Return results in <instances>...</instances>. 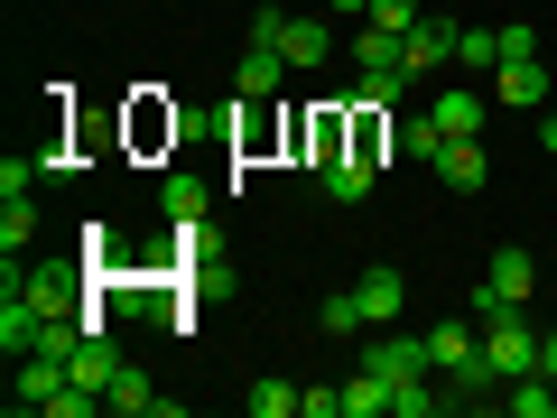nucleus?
I'll return each instance as SVG.
<instances>
[{
  "instance_id": "obj_1",
  "label": "nucleus",
  "mask_w": 557,
  "mask_h": 418,
  "mask_svg": "<svg viewBox=\"0 0 557 418\" xmlns=\"http://www.w3.org/2000/svg\"><path fill=\"white\" fill-rule=\"evenodd\" d=\"M483 354H493L502 381H530V372H539V335H530V317H520V307H502V317L483 325Z\"/></svg>"
},
{
  "instance_id": "obj_2",
  "label": "nucleus",
  "mask_w": 557,
  "mask_h": 418,
  "mask_svg": "<svg viewBox=\"0 0 557 418\" xmlns=\"http://www.w3.org/2000/svg\"><path fill=\"white\" fill-rule=\"evenodd\" d=\"M362 372H381V381H418V372H437V362H428V335H399V325H381V335L362 344Z\"/></svg>"
},
{
  "instance_id": "obj_3",
  "label": "nucleus",
  "mask_w": 557,
  "mask_h": 418,
  "mask_svg": "<svg viewBox=\"0 0 557 418\" xmlns=\"http://www.w3.org/2000/svg\"><path fill=\"white\" fill-rule=\"evenodd\" d=\"M251 38H278V57H288V65H325V47H335V38H325V20H288V10H260Z\"/></svg>"
},
{
  "instance_id": "obj_4",
  "label": "nucleus",
  "mask_w": 557,
  "mask_h": 418,
  "mask_svg": "<svg viewBox=\"0 0 557 418\" xmlns=\"http://www.w3.org/2000/svg\"><path fill=\"white\" fill-rule=\"evenodd\" d=\"M456 38H465L456 20H418L409 38H399V65H409V75H437V65H456Z\"/></svg>"
},
{
  "instance_id": "obj_5",
  "label": "nucleus",
  "mask_w": 557,
  "mask_h": 418,
  "mask_svg": "<svg viewBox=\"0 0 557 418\" xmlns=\"http://www.w3.org/2000/svg\"><path fill=\"white\" fill-rule=\"evenodd\" d=\"M483 288H502L511 307H530V298H539V251H520V242H502V251L483 260Z\"/></svg>"
},
{
  "instance_id": "obj_6",
  "label": "nucleus",
  "mask_w": 557,
  "mask_h": 418,
  "mask_svg": "<svg viewBox=\"0 0 557 418\" xmlns=\"http://www.w3.org/2000/svg\"><path fill=\"white\" fill-rule=\"evenodd\" d=\"M428 112H437V131H446V139H483V121H493V94L456 84V94H428Z\"/></svg>"
},
{
  "instance_id": "obj_7",
  "label": "nucleus",
  "mask_w": 557,
  "mask_h": 418,
  "mask_svg": "<svg viewBox=\"0 0 557 418\" xmlns=\"http://www.w3.org/2000/svg\"><path fill=\"white\" fill-rule=\"evenodd\" d=\"M437 177L456 186V196H483V186H493V159H483V139H446V149H437Z\"/></svg>"
},
{
  "instance_id": "obj_8",
  "label": "nucleus",
  "mask_w": 557,
  "mask_h": 418,
  "mask_svg": "<svg viewBox=\"0 0 557 418\" xmlns=\"http://www.w3.org/2000/svg\"><path fill=\"white\" fill-rule=\"evenodd\" d=\"M354 298H362V325H391L399 307H409V288H399V270H391V260H372V270L354 279Z\"/></svg>"
},
{
  "instance_id": "obj_9",
  "label": "nucleus",
  "mask_w": 557,
  "mask_h": 418,
  "mask_svg": "<svg viewBox=\"0 0 557 418\" xmlns=\"http://www.w3.org/2000/svg\"><path fill=\"white\" fill-rule=\"evenodd\" d=\"M317 196H325V205H362V196H372V159H362V149L325 159V168H317Z\"/></svg>"
},
{
  "instance_id": "obj_10",
  "label": "nucleus",
  "mask_w": 557,
  "mask_h": 418,
  "mask_svg": "<svg viewBox=\"0 0 557 418\" xmlns=\"http://www.w3.org/2000/svg\"><path fill=\"white\" fill-rule=\"evenodd\" d=\"M493 102H511V112H539V102H548V75H539V57L493 65Z\"/></svg>"
},
{
  "instance_id": "obj_11",
  "label": "nucleus",
  "mask_w": 557,
  "mask_h": 418,
  "mask_svg": "<svg viewBox=\"0 0 557 418\" xmlns=\"http://www.w3.org/2000/svg\"><path fill=\"white\" fill-rule=\"evenodd\" d=\"M38 335H47V307L38 298H0V354H10V362L38 354Z\"/></svg>"
},
{
  "instance_id": "obj_12",
  "label": "nucleus",
  "mask_w": 557,
  "mask_h": 418,
  "mask_svg": "<svg viewBox=\"0 0 557 418\" xmlns=\"http://www.w3.org/2000/svg\"><path fill=\"white\" fill-rule=\"evenodd\" d=\"M278 75H288V57H278V38H251L242 47V102H270Z\"/></svg>"
},
{
  "instance_id": "obj_13",
  "label": "nucleus",
  "mask_w": 557,
  "mask_h": 418,
  "mask_svg": "<svg viewBox=\"0 0 557 418\" xmlns=\"http://www.w3.org/2000/svg\"><path fill=\"white\" fill-rule=\"evenodd\" d=\"M205 205H214V186H205V177H186V168H168L159 214H168V223H205Z\"/></svg>"
},
{
  "instance_id": "obj_14",
  "label": "nucleus",
  "mask_w": 557,
  "mask_h": 418,
  "mask_svg": "<svg viewBox=\"0 0 557 418\" xmlns=\"http://www.w3.org/2000/svg\"><path fill=\"white\" fill-rule=\"evenodd\" d=\"M10 298H38L47 317H84V307H75V270H28Z\"/></svg>"
},
{
  "instance_id": "obj_15",
  "label": "nucleus",
  "mask_w": 557,
  "mask_h": 418,
  "mask_svg": "<svg viewBox=\"0 0 557 418\" xmlns=\"http://www.w3.org/2000/svg\"><path fill=\"white\" fill-rule=\"evenodd\" d=\"M344 149H354V121H344L335 102H317V112H307V159L325 168V159H344Z\"/></svg>"
},
{
  "instance_id": "obj_16",
  "label": "nucleus",
  "mask_w": 557,
  "mask_h": 418,
  "mask_svg": "<svg viewBox=\"0 0 557 418\" xmlns=\"http://www.w3.org/2000/svg\"><path fill=\"white\" fill-rule=\"evenodd\" d=\"M65 372H75L84 391H112V372H121V354H112V344H102V335H84L75 354H65Z\"/></svg>"
},
{
  "instance_id": "obj_17",
  "label": "nucleus",
  "mask_w": 557,
  "mask_h": 418,
  "mask_svg": "<svg viewBox=\"0 0 557 418\" xmlns=\"http://www.w3.org/2000/svg\"><path fill=\"white\" fill-rule=\"evenodd\" d=\"M102 399H112V409H139V418H149V409H168V399H159V381L139 372V362H121V372H112V391H102Z\"/></svg>"
},
{
  "instance_id": "obj_18",
  "label": "nucleus",
  "mask_w": 557,
  "mask_h": 418,
  "mask_svg": "<svg viewBox=\"0 0 557 418\" xmlns=\"http://www.w3.org/2000/svg\"><path fill=\"white\" fill-rule=\"evenodd\" d=\"M354 57H362V75H409V65H399V28H372V20H362Z\"/></svg>"
},
{
  "instance_id": "obj_19",
  "label": "nucleus",
  "mask_w": 557,
  "mask_h": 418,
  "mask_svg": "<svg viewBox=\"0 0 557 418\" xmlns=\"http://www.w3.org/2000/svg\"><path fill=\"white\" fill-rule=\"evenodd\" d=\"M502 409H511V418H557V381H548V372L511 381V391H502Z\"/></svg>"
},
{
  "instance_id": "obj_20",
  "label": "nucleus",
  "mask_w": 557,
  "mask_h": 418,
  "mask_svg": "<svg viewBox=\"0 0 557 418\" xmlns=\"http://www.w3.org/2000/svg\"><path fill=\"white\" fill-rule=\"evenodd\" d=\"M391 149H399V159H428V168H437V149H446L437 112H418V121H399V131H391Z\"/></svg>"
},
{
  "instance_id": "obj_21",
  "label": "nucleus",
  "mask_w": 557,
  "mask_h": 418,
  "mask_svg": "<svg viewBox=\"0 0 557 418\" xmlns=\"http://www.w3.org/2000/svg\"><path fill=\"white\" fill-rule=\"evenodd\" d=\"M242 409H251V418H298V381H251Z\"/></svg>"
},
{
  "instance_id": "obj_22",
  "label": "nucleus",
  "mask_w": 557,
  "mask_h": 418,
  "mask_svg": "<svg viewBox=\"0 0 557 418\" xmlns=\"http://www.w3.org/2000/svg\"><path fill=\"white\" fill-rule=\"evenodd\" d=\"M381 409H391V381H381V372H354V381H344V418H381Z\"/></svg>"
},
{
  "instance_id": "obj_23",
  "label": "nucleus",
  "mask_w": 557,
  "mask_h": 418,
  "mask_svg": "<svg viewBox=\"0 0 557 418\" xmlns=\"http://www.w3.org/2000/svg\"><path fill=\"white\" fill-rule=\"evenodd\" d=\"M28 242H38V214H28V196H20V205H0V260H20Z\"/></svg>"
},
{
  "instance_id": "obj_24",
  "label": "nucleus",
  "mask_w": 557,
  "mask_h": 418,
  "mask_svg": "<svg viewBox=\"0 0 557 418\" xmlns=\"http://www.w3.org/2000/svg\"><path fill=\"white\" fill-rule=\"evenodd\" d=\"M456 65H465V75H493V65H502V38H493V28H465V38H456Z\"/></svg>"
},
{
  "instance_id": "obj_25",
  "label": "nucleus",
  "mask_w": 557,
  "mask_h": 418,
  "mask_svg": "<svg viewBox=\"0 0 557 418\" xmlns=\"http://www.w3.org/2000/svg\"><path fill=\"white\" fill-rule=\"evenodd\" d=\"M362 325V298L344 288V298H317V335H354Z\"/></svg>"
},
{
  "instance_id": "obj_26",
  "label": "nucleus",
  "mask_w": 557,
  "mask_h": 418,
  "mask_svg": "<svg viewBox=\"0 0 557 418\" xmlns=\"http://www.w3.org/2000/svg\"><path fill=\"white\" fill-rule=\"evenodd\" d=\"M38 177H47V159H0V205H20Z\"/></svg>"
},
{
  "instance_id": "obj_27",
  "label": "nucleus",
  "mask_w": 557,
  "mask_h": 418,
  "mask_svg": "<svg viewBox=\"0 0 557 418\" xmlns=\"http://www.w3.org/2000/svg\"><path fill=\"white\" fill-rule=\"evenodd\" d=\"M362 20H372V28H399V38H409V28L428 20V10H418V0H372V10H362Z\"/></svg>"
},
{
  "instance_id": "obj_28",
  "label": "nucleus",
  "mask_w": 557,
  "mask_h": 418,
  "mask_svg": "<svg viewBox=\"0 0 557 418\" xmlns=\"http://www.w3.org/2000/svg\"><path fill=\"white\" fill-rule=\"evenodd\" d=\"M298 418H344V381H317V391H298Z\"/></svg>"
},
{
  "instance_id": "obj_29",
  "label": "nucleus",
  "mask_w": 557,
  "mask_h": 418,
  "mask_svg": "<svg viewBox=\"0 0 557 418\" xmlns=\"http://www.w3.org/2000/svg\"><path fill=\"white\" fill-rule=\"evenodd\" d=\"M493 38H502V65H511V57H539V20H511V28H493Z\"/></svg>"
},
{
  "instance_id": "obj_30",
  "label": "nucleus",
  "mask_w": 557,
  "mask_h": 418,
  "mask_svg": "<svg viewBox=\"0 0 557 418\" xmlns=\"http://www.w3.org/2000/svg\"><path fill=\"white\" fill-rule=\"evenodd\" d=\"M502 307H511V298H502V288H483V279H474V298H465V317H474V325H493Z\"/></svg>"
},
{
  "instance_id": "obj_31",
  "label": "nucleus",
  "mask_w": 557,
  "mask_h": 418,
  "mask_svg": "<svg viewBox=\"0 0 557 418\" xmlns=\"http://www.w3.org/2000/svg\"><path fill=\"white\" fill-rule=\"evenodd\" d=\"M539 372L557 381V325H548V335H539Z\"/></svg>"
},
{
  "instance_id": "obj_32",
  "label": "nucleus",
  "mask_w": 557,
  "mask_h": 418,
  "mask_svg": "<svg viewBox=\"0 0 557 418\" xmlns=\"http://www.w3.org/2000/svg\"><path fill=\"white\" fill-rule=\"evenodd\" d=\"M539 149H548V159H557V112H548V121H539Z\"/></svg>"
},
{
  "instance_id": "obj_33",
  "label": "nucleus",
  "mask_w": 557,
  "mask_h": 418,
  "mask_svg": "<svg viewBox=\"0 0 557 418\" xmlns=\"http://www.w3.org/2000/svg\"><path fill=\"white\" fill-rule=\"evenodd\" d=\"M325 10H354V20H362V10H372V0H325Z\"/></svg>"
}]
</instances>
